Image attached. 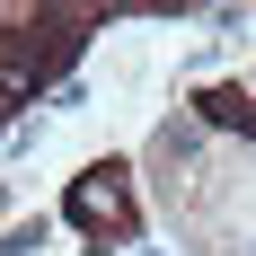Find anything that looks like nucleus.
<instances>
[{
    "label": "nucleus",
    "instance_id": "f257e3e1",
    "mask_svg": "<svg viewBox=\"0 0 256 256\" xmlns=\"http://www.w3.org/2000/svg\"><path fill=\"white\" fill-rule=\"evenodd\" d=\"M71 221H80V230L124 238V230H132V194H124V177H115V168H88V177L71 186Z\"/></svg>",
    "mask_w": 256,
    "mask_h": 256
},
{
    "label": "nucleus",
    "instance_id": "f03ea898",
    "mask_svg": "<svg viewBox=\"0 0 256 256\" xmlns=\"http://www.w3.org/2000/svg\"><path fill=\"white\" fill-rule=\"evenodd\" d=\"M204 106H212V124H230V132L248 124V132H256V98H248V88H212Z\"/></svg>",
    "mask_w": 256,
    "mask_h": 256
}]
</instances>
